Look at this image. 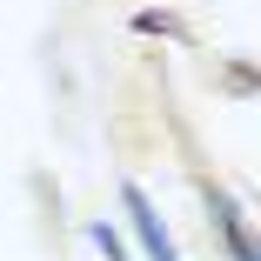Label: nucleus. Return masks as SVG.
I'll return each mask as SVG.
<instances>
[{
  "mask_svg": "<svg viewBox=\"0 0 261 261\" xmlns=\"http://www.w3.org/2000/svg\"><path fill=\"white\" fill-rule=\"evenodd\" d=\"M121 215H127V234H134L127 254H141V261H188L181 241H174V228L161 221V207L147 201L141 181H121Z\"/></svg>",
  "mask_w": 261,
  "mask_h": 261,
  "instance_id": "obj_1",
  "label": "nucleus"
},
{
  "mask_svg": "<svg viewBox=\"0 0 261 261\" xmlns=\"http://www.w3.org/2000/svg\"><path fill=\"white\" fill-rule=\"evenodd\" d=\"M201 215H207V228H215V241H221L228 261H261V248H254V221H248V207L234 201V188L201 181Z\"/></svg>",
  "mask_w": 261,
  "mask_h": 261,
  "instance_id": "obj_2",
  "label": "nucleus"
},
{
  "mask_svg": "<svg viewBox=\"0 0 261 261\" xmlns=\"http://www.w3.org/2000/svg\"><path fill=\"white\" fill-rule=\"evenodd\" d=\"M134 34H168V40H188V20L181 14H168V7H134V20H127Z\"/></svg>",
  "mask_w": 261,
  "mask_h": 261,
  "instance_id": "obj_3",
  "label": "nucleus"
},
{
  "mask_svg": "<svg viewBox=\"0 0 261 261\" xmlns=\"http://www.w3.org/2000/svg\"><path fill=\"white\" fill-rule=\"evenodd\" d=\"M81 234L94 241V254H100V261H127V234H121L114 221H100V215H94V221H87Z\"/></svg>",
  "mask_w": 261,
  "mask_h": 261,
  "instance_id": "obj_4",
  "label": "nucleus"
},
{
  "mask_svg": "<svg viewBox=\"0 0 261 261\" xmlns=\"http://www.w3.org/2000/svg\"><path fill=\"white\" fill-rule=\"evenodd\" d=\"M228 87L248 94V87H254V67H248V61H228Z\"/></svg>",
  "mask_w": 261,
  "mask_h": 261,
  "instance_id": "obj_5",
  "label": "nucleus"
}]
</instances>
